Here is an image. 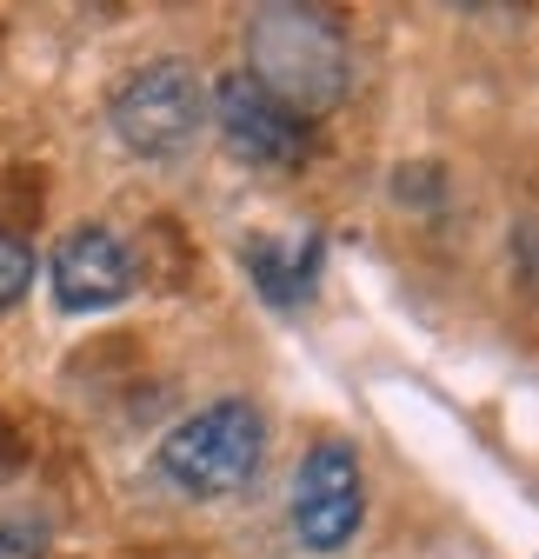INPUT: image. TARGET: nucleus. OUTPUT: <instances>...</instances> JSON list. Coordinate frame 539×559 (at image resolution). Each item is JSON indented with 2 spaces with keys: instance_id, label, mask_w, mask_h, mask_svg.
Here are the masks:
<instances>
[{
  "instance_id": "1",
  "label": "nucleus",
  "mask_w": 539,
  "mask_h": 559,
  "mask_svg": "<svg viewBox=\"0 0 539 559\" xmlns=\"http://www.w3.org/2000/svg\"><path fill=\"white\" fill-rule=\"evenodd\" d=\"M247 74L287 100L294 114L307 107H326L340 100L347 87V40L326 14H307V8H260L253 27H247Z\"/></svg>"
},
{
  "instance_id": "2",
  "label": "nucleus",
  "mask_w": 539,
  "mask_h": 559,
  "mask_svg": "<svg viewBox=\"0 0 539 559\" xmlns=\"http://www.w3.org/2000/svg\"><path fill=\"white\" fill-rule=\"evenodd\" d=\"M260 460H266V419L253 400H214L160 440V473L187 500H233L240 486H253Z\"/></svg>"
},
{
  "instance_id": "3",
  "label": "nucleus",
  "mask_w": 539,
  "mask_h": 559,
  "mask_svg": "<svg viewBox=\"0 0 539 559\" xmlns=\"http://www.w3.org/2000/svg\"><path fill=\"white\" fill-rule=\"evenodd\" d=\"M200 120H207V94H200L187 60H154L113 94V133H120V147L141 154V160L187 154Z\"/></svg>"
},
{
  "instance_id": "4",
  "label": "nucleus",
  "mask_w": 539,
  "mask_h": 559,
  "mask_svg": "<svg viewBox=\"0 0 539 559\" xmlns=\"http://www.w3.org/2000/svg\"><path fill=\"white\" fill-rule=\"evenodd\" d=\"M367 520V479H360V453L326 440L300 460V479H294V533L313 546V552H340Z\"/></svg>"
},
{
  "instance_id": "5",
  "label": "nucleus",
  "mask_w": 539,
  "mask_h": 559,
  "mask_svg": "<svg viewBox=\"0 0 539 559\" xmlns=\"http://www.w3.org/2000/svg\"><path fill=\"white\" fill-rule=\"evenodd\" d=\"M214 120L220 140L247 160V167H294L307 154V127L287 100H274L253 74H227L214 94Z\"/></svg>"
},
{
  "instance_id": "6",
  "label": "nucleus",
  "mask_w": 539,
  "mask_h": 559,
  "mask_svg": "<svg viewBox=\"0 0 539 559\" xmlns=\"http://www.w3.org/2000/svg\"><path fill=\"white\" fill-rule=\"evenodd\" d=\"M133 294V253L107 227H74L53 247V300L67 313H100Z\"/></svg>"
},
{
  "instance_id": "7",
  "label": "nucleus",
  "mask_w": 539,
  "mask_h": 559,
  "mask_svg": "<svg viewBox=\"0 0 539 559\" xmlns=\"http://www.w3.org/2000/svg\"><path fill=\"white\" fill-rule=\"evenodd\" d=\"M247 266L260 280V294L274 307H300L313 294V266H320V247L313 240H280V234H260L247 240Z\"/></svg>"
},
{
  "instance_id": "8",
  "label": "nucleus",
  "mask_w": 539,
  "mask_h": 559,
  "mask_svg": "<svg viewBox=\"0 0 539 559\" xmlns=\"http://www.w3.org/2000/svg\"><path fill=\"white\" fill-rule=\"evenodd\" d=\"M34 280V247L21 234H0V307H14Z\"/></svg>"
},
{
  "instance_id": "9",
  "label": "nucleus",
  "mask_w": 539,
  "mask_h": 559,
  "mask_svg": "<svg viewBox=\"0 0 539 559\" xmlns=\"http://www.w3.org/2000/svg\"><path fill=\"white\" fill-rule=\"evenodd\" d=\"M47 533L34 520H0V559H40Z\"/></svg>"
}]
</instances>
